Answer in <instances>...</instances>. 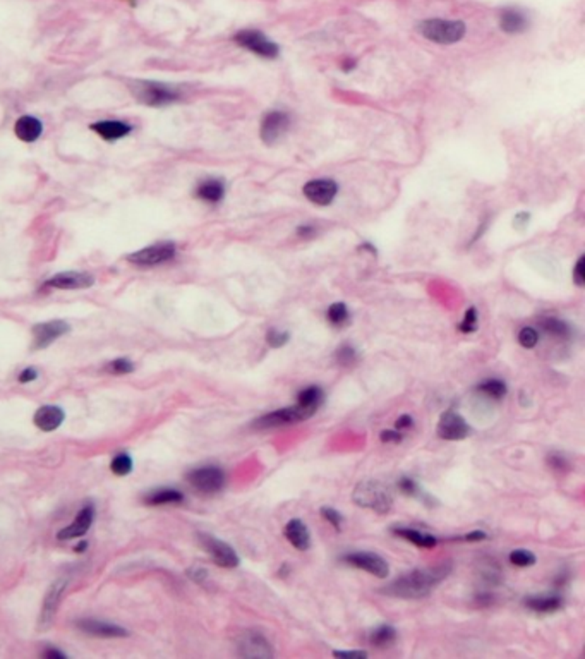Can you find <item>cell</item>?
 <instances>
[{
	"label": "cell",
	"instance_id": "cell-10",
	"mask_svg": "<svg viewBox=\"0 0 585 659\" xmlns=\"http://www.w3.org/2000/svg\"><path fill=\"white\" fill-rule=\"evenodd\" d=\"M237 650L242 658L249 659H270L273 658V648L263 633L248 631L237 640Z\"/></svg>",
	"mask_w": 585,
	"mask_h": 659
},
{
	"label": "cell",
	"instance_id": "cell-7",
	"mask_svg": "<svg viewBox=\"0 0 585 659\" xmlns=\"http://www.w3.org/2000/svg\"><path fill=\"white\" fill-rule=\"evenodd\" d=\"M233 41L242 48L256 53L263 58H277L280 53V47L275 41H271L265 33L258 29H242L233 36Z\"/></svg>",
	"mask_w": 585,
	"mask_h": 659
},
{
	"label": "cell",
	"instance_id": "cell-6",
	"mask_svg": "<svg viewBox=\"0 0 585 659\" xmlns=\"http://www.w3.org/2000/svg\"><path fill=\"white\" fill-rule=\"evenodd\" d=\"M315 412L316 411H312V408L302 407L297 404V406L278 408V411H271L268 412V414L258 417V419L253 423V426L256 429H273V428L288 426V424L302 423V421H306L309 419V417L315 416Z\"/></svg>",
	"mask_w": 585,
	"mask_h": 659
},
{
	"label": "cell",
	"instance_id": "cell-51",
	"mask_svg": "<svg viewBox=\"0 0 585 659\" xmlns=\"http://www.w3.org/2000/svg\"><path fill=\"white\" fill-rule=\"evenodd\" d=\"M462 541H484L488 539V534L484 531H475V532H469L465 536L460 537Z\"/></svg>",
	"mask_w": 585,
	"mask_h": 659
},
{
	"label": "cell",
	"instance_id": "cell-2",
	"mask_svg": "<svg viewBox=\"0 0 585 659\" xmlns=\"http://www.w3.org/2000/svg\"><path fill=\"white\" fill-rule=\"evenodd\" d=\"M129 90L132 97L146 107H169L181 100V93L174 86L160 81H132Z\"/></svg>",
	"mask_w": 585,
	"mask_h": 659
},
{
	"label": "cell",
	"instance_id": "cell-3",
	"mask_svg": "<svg viewBox=\"0 0 585 659\" xmlns=\"http://www.w3.org/2000/svg\"><path fill=\"white\" fill-rule=\"evenodd\" d=\"M417 29L426 40L440 45H453L465 36L467 26L462 21L426 19L419 23Z\"/></svg>",
	"mask_w": 585,
	"mask_h": 659
},
{
	"label": "cell",
	"instance_id": "cell-55",
	"mask_svg": "<svg viewBox=\"0 0 585 659\" xmlns=\"http://www.w3.org/2000/svg\"><path fill=\"white\" fill-rule=\"evenodd\" d=\"M86 546H88L86 541H83V543H79V544H78L76 548H74V549H76L78 553H81V552H85V549H86Z\"/></svg>",
	"mask_w": 585,
	"mask_h": 659
},
{
	"label": "cell",
	"instance_id": "cell-17",
	"mask_svg": "<svg viewBox=\"0 0 585 659\" xmlns=\"http://www.w3.org/2000/svg\"><path fill=\"white\" fill-rule=\"evenodd\" d=\"M338 193V186L332 179H315L304 186V196L317 206H328Z\"/></svg>",
	"mask_w": 585,
	"mask_h": 659
},
{
	"label": "cell",
	"instance_id": "cell-37",
	"mask_svg": "<svg viewBox=\"0 0 585 659\" xmlns=\"http://www.w3.org/2000/svg\"><path fill=\"white\" fill-rule=\"evenodd\" d=\"M510 562L515 566H530L536 563V554L525 552V549H515L510 553Z\"/></svg>",
	"mask_w": 585,
	"mask_h": 659
},
{
	"label": "cell",
	"instance_id": "cell-47",
	"mask_svg": "<svg viewBox=\"0 0 585 659\" xmlns=\"http://www.w3.org/2000/svg\"><path fill=\"white\" fill-rule=\"evenodd\" d=\"M333 656H335V658L364 659V658H367V653H366V650H333Z\"/></svg>",
	"mask_w": 585,
	"mask_h": 659
},
{
	"label": "cell",
	"instance_id": "cell-49",
	"mask_svg": "<svg viewBox=\"0 0 585 659\" xmlns=\"http://www.w3.org/2000/svg\"><path fill=\"white\" fill-rule=\"evenodd\" d=\"M413 426V419H412V416H409V414H404V416H400L399 419L395 421V429H411Z\"/></svg>",
	"mask_w": 585,
	"mask_h": 659
},
{
	"label": "cell",
	"instance_id": "cell-5",
	"mask_svg": "<svg viewBox=\"0 0 585 659\" xmlns=\"http://www.w3.org/2000/svg\"><path fill=\"white\" fill-rule=\"evenodd\" d=\"M175 256H177V244L164 241V243L146 246L143 249L131 253L127 256V261L131 265L139 266V268H153V266H160L172 261Z\"/></svg>",
	"mask_w": 585,
	"mask_h": 659
},
{
	"label": "cell",
	"instance_id": "cell-29",
	"mask_svg": "<svg viewBox=\"0 0 585 659\" xmlns=\"http://www.w3.org/2000/svg\"><path fill=\"white\" fill-rule=\"evenodd\" d=\"M539 325H541V328L544 330L546 333L557 337V339L565 340V339H570V335H571V328L568 327L565 321L559 318H553V316L542 318L541 321H539Z\"/></svg>",
	"mask_w": 585,
	"mask_h": 659
},
{
	"label": "cell",
	"instance_id": "cell-8",
	"mask_svg": "<svg viewBox=\"0 0 585 659\" xmlns=\"http://www.w3.org/2000/svg\"><path fill=\"white\" fill-rule=\"evenodd\" d=\"M187 481L199 493L215 495L223 490L225 473L216 465H204L199 467V469L191 470L187 474Z\"/></svg>",
	"mask_w": 585,
	"mask_h": 659
},
{
	"label": "cell",
	"instance_id": "cell-28",
	"mask_svg": "<svg viewBox=\"0 0 585 659\" xmlns=\"http://www.w3.org/2000/svg\"><path fill=\"white\" fill-rule=\"evenodd\" d=\"M562 598L559 596H539V598L525 599V606L536 613H554L562 608Z\"/></svg>",
	"mask_w": 585,
	"mask_h": 659
},
{
	"label": "cell",
	"instance_id": "cell-54",
	"mask_svg": "<svg viewBox=\"0 0 585 659\" xmlns=\"http://www.w3.org/2000/svg\"><path fill=\"white\" fill-rule=\"evenodd\" d=\"M354 68H355V60H352V58H347V60L344 62V70H350Z\"/></svg>",
	"mask_w": 585,
	"mask_h": 659
},
{
	"label": "cell",
	"instance_id": "cell-32",
	"mask_svg": "<svg viewBox=\"0 0 585 659\" xmlns=\"http://www.w3.org/2000/svg\"><path fill=\"white\" fill-rule=\"evenodd\" d=\"M478 390L480 391V394L486 395V397L503 399L505 395H507L508 388H507V383H505V381H501V379H498V378H492V379H486V381L479 383Z\"/></svg>",
	"mask_w": 585,
	"mask_h": 659
},
{
	"label": "cell",
	"instance_id": "cell-9",
	"mask_svg": "<svg viewBox=\"0 0 585 659\" xmlns=\"http://www.w3.org/2000/svg\"><path fill=\"white\" fill-rule=\"evenodd\" d=\"M70 332V325L64 320H50L45 323L35 325L31 330L33 333V349L41 350L47 349L53 342L62 339Z\"/></svg>",
	"mask_w": 585,
	"mask_h": 659
},
{
	"label": "cell",
	"instance_id": "cell-25",
	"mask_svg": "<svg viewBox=\"0 0 585 659\" xmlns=\"http://www.w3.org/2000/svg\"><path fill=\"white\" fill-rule=\"evenodd\" d=\"M225 196V182L221 179H204L196 187V198L204 203L218 204Z\"/></svg>",
	"mask_w": 585,
	"mask_h": 659
},
{
	"label": "cell",
	"instance_id": "cell-14",
	"mask_svg": "<svg viewBox=\"0 0 585 659\" xmlns=\"http://www.w3.org/2000/svg\"><path fill=\"white\" fill-rule=\"evenodd\" d=\"M344 562L355 566V569L366 570V572L373 574L379 579L388 577V574H390V566H388L386 560H384L383 557H379V554L371 552L349 553L344 557Z\"/></svg>",
	"mask_w": 585,
	"mask_h": 659
},
{
	"label": "cell",
	"instance_id": "cell-20",
	"mask_svg": "<svg viewBox=\"0 0 585 659\" xmlns=\"http://www.w3.org/2000/svg\"><path fill=\"white\" fill-rule=\"evenodd\" d=\"M90 129L95 132V135H98L100 137H102V139L108 141V143H112V141L124 139V137H127L132 131H135V127H132L131 124L125 122V120H117V119L98 120V122L90 124Z\"/></svg>",
	"mask_w": 585,
	"mask_h": 659
},
{
	"label": "cell",
	"instance_id": "cell-39",
	"mask_svg": "<svg viewBox=\"0 0 585 659\" xmlns=\"http://www.w3.org/2000/svg\"><path fill=\"white\" fill-rule=\"evenodd\" d=\"M518 342H520L522 347H525V349L536 347L537 342H539V333H537V330H534V328H530V327L522 328L520 332H518Z\"/></svg>",
	"mask_w": 585,
	"mask_h": 659
},
{
	"label": "cell",
	"instance_id": "cell-24",
	"mask_svg": "<svg viewBox=\"0 0 585 659\" xmlns=\"http://www.w3.org/2000/svg\"><path fill=\"white\" fill-rule=\"evenodd\" d=\"M285 537L288 543L294 546L295 549H299V552H306L311 546V534H309V529L300 519L288 520L285 525Z\"/></svg>",
	"mask_w": 585,
	"mask_h": 659
},
{
	"label": "cell",
	"instance_id": "cell-34",
	"mask_svg": "<svg viewBox=\"0 0 585 659\" xmlns=\"http://www.w3.org/2000/svg\"><path fill=\"white\" fill-rule=\"evenodd\" d=\"M349 310H347L344 302H335L328 307V320L335 327H344V325L349 323Z\"/></svg>",
	"mask_w": 585,
	"mask_h": 659
},
{
	"label": "cell",
	"instance_id": "cell-27",
	"mask_svg": "<svg viewBox=\"0 0 585 659\" xmlns=\"http://www.w3.org/2000/svg\"><path fill=\"white\" fill-rule=\"evenodd\" d=\"M395 536L402 537V539L411 541L412 544L419 546V548H434L438 544V539L433 536V534L422 532V531H416V529H407V527H395L394 529Z\"/></svg>",
	"mask_w": 585,
	"mask_h": 659
},
{
	"label": "cell",
	"instance_id": "cell-45",
	"mask_svg": "<svg viewBox=\"0 0 585 659\" xmlns=\"http://www.w3.org/2000/svg\"><path fill=\"white\" fill-rule=\"evenodd\" d=\"M379 438H381L383 443H400V441L404 440V436L400 435L399 429H386V431H383L381 435H379Z\"/></svg>",
	"mask_w": 585,
	"mask_h": 659
},
{
	"label": "cell",
	"instance_id": "cell-36",
	"mask_svg": "<svg viewBox=\"0 0 585 659\" xmlns=\"http://www.w3.org/2000/svg\"><path fill=\"white\" fill-rule=\"evenodd\" d=\"M290 340V333L288 332H282V330L271 328L266 332V344L270 345L271 349H280Z\"/></svg>",
	"mask_w": 585,
	"mask_h": 659
},
{
	"label": "cell",
	"instance_id": "cell-18",
	"mask_svg": "<svg viewBox=\"0 0 585 659\" xmlns=\"http://www.w3.org/2000/svg\"><path fill=\"white\" fill-rule=\"evenodd\" d=\"M76 628L79 632L86 633L91 637H103V639H117V637H127L129 632L119 625L108 623V621L95 620V618H81L78 620Z\"/></svg>",
	"mask_w": 585,
	"mask_h": 659
},
{
	"label": "cell",
	"instance_id": "cell-38",
	"mask_svg": "<svg viewBox=\"0 0 585 659\" xmlns=\"http://www.w3.org/2000/svg\"><path fill=\"white\" fill-rule=\"evenodd\" d=\"M107 371L112 374H129L135 371V364L127 357H119L107 366Z\"/></svg>",
	"mask_w": 585,
	"mask_h": 659
},
{
	"label": "cell",
	"instance_id": "cell-16",
	"mask_svg": "<svg viewBox=\"0 0 585 659\" xmlns=\"http://www.w3.org/2000/svg\"><path fill=\"white\" fill-rule=\"evenodd\" d=\"M470 426L460 414L453 411H446L440 417L438 423V436L448 441H458L469 436Z\"/></svg>",
	"mask_w": 585,
	"mask_h": 659
},
{
	"label": "cell",
	"instance_id": "cell-19",
	"mask_svg": "<svg viewBox=\"0 0 585 659\" xmlns=\"http://www.w3.org/2000/svg\"><path fill=\"white\" fill-rule=\"evenodd\" d=\"M95 520V507L93 505H85V507L79 510V514L74 519V522L64 527L62 531H58L57 537L60 541H70V539H79V537L86 536V532L90 531L91 525H93Z\"/></svg>",
	"mask_w": 585,
	"mask_h": 659
},
{
	"label": "cell",
	"instance_id": "cell-12",
	"mask_svg": "<svg viewBox=\"0 0 585 659\" xmlns=\"http://www.w3.org/2000/svg\"><path fill=\"white\" fill-rule=\"evenodd\" d=\"M199 543H201L203 548L206 549V553L211 557V560L218 566H223V569H236V566L239 565V557L233 552L231 544L216 539V537L210 536V534H199Z\"/></svg>",
	"mask_w": 585,
	"mask_h": 659
},
{
	"label": "cell",
	"instance_id": "cell-33",
	"mask_svg": "<svg viewBox=\"0 0 585 659\" xmlns=\"http://www.w3.org/2000/svg\"><path fill=\"white\" fill-rule=\"evenodd\" d=\"M335 361L338 366H342V368H354L359 361V354L352 345L345 344L335 352Z\"/></svg>",
	"mask_w": 585,
	"mask_h": 659
},
{
	"label": "cell",
	"instance_id": "cell-41",
	"mask_svg": "<svg viewBox=\"0 0 585 659\" xmlns=\"http://www.w3.org/2000/svg\"><path fill=\"white\" fill-rule=\"evenodd\" d=\"M320 512H321V515L325 517V520H327V522H330L333 525V527L340 531L342 524H344V517H342V514H338L335 508H332V507H321Z\"/></svg>",
	"mask_w": 585,
	"mask_h": 659
},
{
	"label": "cell",
	"instance_id": "cell-46",
	"mask_svg": "<svg viewBox=\"0 0 585 659\" xmlns=\"http://www.w3.org/2000/svg\"><path fill=\"white\" fill-rule=\"evenodd\" d=\"M187 575H189L191 581L203 584L208 579V570L203 569V566H192V569H189V572H187Z\"/></svg>",
	"mask_w": 585,
	"mask_h": 659
},
{
	"label": "cell",
	"instance_id": "cell-42",
	"mask_svg": "<svg viewBox=\"0 0 585 659\" xmlns=\"http://www.w3.org/2000/svg\"><path fill=\"white\" fill-rule=\"evenodd\" d=\"M399 487H400V491H402V493L409 495V496H417V493H419V486H417L416 481H413V479H411V478H402V479H400Z\"/></svg>",
	"mask_w": 585,
	"mask_h": 659
},
{
	"label": "cell",
	"instance_id": "cell-21",
	"mask_svg": "<svg viewBox=\"0 0 585 659\" xmlns=\"http://www.w3.org/2000/svg\"><path fill=\"white\" fill-rule=\"evenodd\" d=\"M14 135L23 143H35L43 135V122L35 115H21L14 122Z\"/></svg>",
	"mask_w": 585,
	"mask_h": 659
},
{
	"label": "cell",
	"instance_id": "cell-53",
	"mask_svg": "<svg viewBox=\"0 0 585 659\" xmlns=\"http://www.w3.org/2000/svg\"><path fill=\"white\" fill-rule=\"evenodd\" d=\"M43 656L45 658H50V659H57V658H60V659H64L65 658V654L64 653H60V650H57V649H47L43 653Z\"/></svg>",
	"mask_w": 585,
	"mask_h": 659
},
{
	"label": "cell",
	"instance_id": "cell-35",
	"mask_svg": "<svg viewBox=\"0 0 585 659\" xmlns=\"http://www.w3.org/2000/svg\"><path fill=\"white\" fill-rule=\"evenodd\" d=\"M132 465H135V464H132V458L129 457L127 453H119V455H115L114 460H112L110 469L115 475L122 478V475L131 474Z\"/></svg>",
	"mask_w": 585,
	"mask_h": 659
},
{
	"label": "cell",
	"instance_id": "cell-13",
	"mask_svg": "<svg viewBox=\"0 0 585 659\" xmlns=\"http://www.w3.org/2000/svg\"><path fill=\"white\" fill-rule=\"evenodd\" d=\"M288 127H290V115L282 110H271L263 119L259 136H261L263 143L273 146L287 135Z\"/></svg>",
	"mask_w": 585,
	"mask_h": 659
},
{
	"label": "cell",
	"instance_id": "cell-1",
	"mask_svg": "<svg viewBox=\"0 0 585 659\" xmlns=\"http://www.w3.org/2000/svg\"><path fill=\"white\" fill-rule=\"evenodd\" d=\"M451 572V565L448 562L441 563V565L429 566V569H417L412 572L400 575L394 582L388 584L383 587L381 592L386 596H394V598L402 599H421L426 596L431 594L434 587L448 577Z\"/></svg>",
	"mask_w": 585,
	"mask_h": 659
},
{
	"label": "cell",
	"instance_id": "cell-40",
	"mask_svg": "<svg viewBox=\"0 0 585 659\" xmlns=\"http://www.w3.org/2000/svg\"><path fill=\"white\" fill-rule=\"evenodd\" d=\"M458 330L463 333H472L478 330V311H475V307H469V310H467L465 316H463V321L458 325Z\"/></svg>",
	"mask_w": 585,
	"mask_h": 659
},
{
	"label": "cell",
	"instance_id": "cell-50",
	"mask_svg": "<svg viewBox=\"0 0 585 659\" xmlns=\"http://www.w3.org/2000/svg\"><path fill=\"white\" fill-rule=\"evenodd\" d=\"M530 222V215L529 213H518L515 216V222H513V227L518 228V231H524Z\"/></svg>",
	"mask_w": 585,
	"mask_h": 659
},
{
	"label": "cell",
	"instance_id": "cell-31",
	"mask_svg": "<svg viewBox=\"0 0 585 659\" xmlns=\"http://www.w3.org/2000/svg\"><path fill=\"white\" fill-rule=\"evenodd\" d=\"M323 399H325V394H323V390H321L320 386H307V388H304V390L299 391L297 404H299V406H302V407H307V408H312V411H317V408H320V406H321V402H323Z\"/></svg>",
	"mask_w": 585,
	"mask_h": 659
},
{
	"label": "cell",
	"instance_id": "cell-4",
	"mask_svg": "<svg viewBox=\"0 0 585 659\" xmlns=\"http://www.w3.org/2000/svg\"><path fill=\"white\" fill-rule=\"evenodd\" d=\"M354 503L362 508H371L378 514H386L391 508V496L386 486L378 481H362L354 490Z\"/></svg>",
	"mask_w": 585,
	"mask_h": 659
},
{
	"label": "cell",
	"instance_id": "cell-44",
	"mask_svg": "<svg viewBox=\"0 0 585 659\" xmlns=\"http://www.w3.org/2000/svg\"><path fill=\"white\" fill-rule=\"evenodd\" d=\"M584 261H585V258H579V261H576V265H575V268H574V282H575V285H579V287H584L585 285V273H584Z\"/></svg>",
	"mask_w": 585,
	"mask_h": 659
},
{
	"label": "cell",
	"instance_id": "cell-22",
	"mask_svg": "<svg viewBox=\"0 0 585 659\" xmlns=\"http://www.w3.org/2000/svg\"><path fill=\"white\" fill-rule=\"evenodd\" d=\"M65 414L60 407L57 406H43L35 412L33 423L35 426L45 433H52L62 426Z\"/></svg>",
	"mask_w": 585,
	"mask_h": 659
},
{
	"label": "cell",
	"instance_id": "cell-52",
	"mask_svg": "<svg viewBox=\"0 0 585 659\" xmlns=\"http://www.w3.org/2000/svg\"><path fill=\"white\" fill-rule=\"evenodd\" d=\"M316 228L311 227V225H302V227L297 228V233L300 237H312L315 236Z\"/></svg>",
	"mask_w": 585,
	"mask_h": 659
},
{
	"label": "cell",
	"instance_id": "cell-15",
	"mask_svg": "<svg viewBox=\"0 0 585 659\" xmlns=\"http://www.w3.org/2000/svg\"><path fill=\"white\" fill-rule=\"evenodd\" d=\"M95 285V277L91 273L85 272H60L48 280H45L43 287L47 289H58V290H83L90 289Z\"/></svg>",
	"mask_w": 585,
	"mask_h": 659
},
{
	"label": "cell",
	"instance_id": "cell-11",
	"mask_svg": "<svg viewBox=\"0 0 585 659\" xmlns=\"http://www.w3.org/2000/svg\"><path fill=\"white\" fill-rule=\"evenodd\" d=\"M68 584H69L68 577H60L48 587L47 594H45V598H43V604H41V613H40V620H38L40 631H47L50 625H52L53 618H56V613L58 610V604H60L62 596H64L65 589H68Z\"/></svg>",
	"mask_w": 585,
	"mask_h": 659
},
{
	"label": "cell",
	"instance_id": "cell-43",
	"mask_svg": "<svg viewBox=\"0 0 585 659\" xmlns=\"http://www.w3.org/2000/svg\"><path fill=\"white\" fill-rule=\"evenodd\" d=\"M547 464L553 467V469L563 470L568 467V460L562 455V453H551V455L547 457Z\"/></svg>",
	"mask_w": 585,
	"mask_h": 659
},
{
	"label": "cell",
	"instance_id": "cell-30",
	"mask_svg": "<svg viewBox=\"0 0 585 659\" xmlns=\"http://www.w3.org/2000/svg\"><path fill=\"white\" fill-rule=\"evenodd\" d=\"M396 640V631L390 625H381V627L374 628L373 632L369 633V642L371 645L374 648H390L391 644H395Z\"/></svg>",
	"mask_w": 585,
	"mask_h": 659
},
{
	"label": "cell",
	"instance_id": "cell-23",
	"mask_svg": "<svg viewBox=\"0 0 585 659\" xmlns=\"http://www.w3.org/2000/svg\"><path fill=\"white\" fill-rule=\"evenodd\" d=\"M529 26V19L525 12H522L517 7H505L500 12V28L508 35H518L524 33Z\"/></svg>",
	"mask_w": 585,
	"mask_h": 659
},
{
	"label": "cell",
	"instance_id": "cell-48",
	"mask_svg": "<svg viewBox=\"0 0 585 659\" xmlns=\"http://www.w3.org/2000/svg\"><path fill=\"white\" fill-rule=\"evenodd\" d=\"M38 378V371H36L35 368H26V369H23L19 373V383H31V381H35V379Z\"/></svg>",
	"mask_w": 585,
	"mask_h": 659
},
{
	"label": "cell",
	"instance_id": "cell-26",
	"mask_svg": "<svg viewBox=\"0 0 585 659\" xmlns=\"http://www.w3.org/2000/svg\"><path fill=\"white\" fill-rule=\"evenodd\" d=\"M144 505L148 507H162V505H177L184 502V495L181 491L172 490V487H165V490H157L152 493L144 495L143 498Z\"/></svg>",
	"mask_w": 585,
	"mask_h": 659
}]
</instances>
